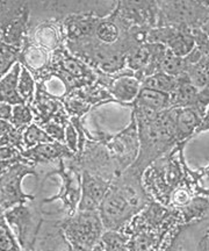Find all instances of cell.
Returning a JSON list of instances; mask_svg holds the SVG:
<instances>
[{
  "label": "cell",
  "instance_id": "6da1fadb",
  "mask_svg": "<svg viewBox=\"0 0 209 251\" xmlns=\"http://www.w3.org/2000/svg\"><path fill=\"white\" fill-rule=\"evenodd\" d=\"M61 227L73 249L85 251L100 242L104 230L98 211H77Z\"/></svg>",
  "mask_w": 209,
  "mask_h": 251
},
{
  "label": "cell",
  "instance_id": "7a4b0ae2",
  "mask_svg": "<svg viewBox=\"0 0 209 251\" xmlns=\"http://www.w3.org/2000/svg\"><path fill=\"white\" fill-rule=\"evenodd\" d=\"M29 175H37L34 164L17 162L0 176V213L34 200L33 196L23 190V178Z\"/></svg>",
  "mask_w": 209,
  "mask_h": 251
},
{
  "label": "cell",
  "instance_id": "3957f363",
  "mask_svg": "<svg viewBox=\"0 0 209 251\" xmlns=\"http://www.w3.org/2000/svg\"><path fill=\"white\" fill-rule=\"evenodd\" d=\"M4 219L12 233L17 237V241L21 249H29L34 237L37 233L42 219L27 203L18 205L4 212Z\"/></svg>",
  "mask_w": 209,
  "mask_h": 251
},
{
  "label": "cell",
  "instance_id": "277c9868",
  "mask_svg": "<svg viewBox=\"0 0 209 251\" xmlns=\"http://www.w3.org/2000/svg\"><path fill=\"white\" fill-rule=\"evenodd\" d=\"M102 226L106 230L117 231L126 226L137 212L128 203L124 198L112 186L106 193L98 208Z\"/></svg>",
  "mask_w": 209,
  "mask_h": 251
},
{
  "label": "cell",
  "instance_id": "5b68a950",
  "mask_svg": "<svg viewBox=\"0 0 209 251\" xmlns=\"http://www.w3.org/2000/svg\"><path fill=\"white\" fill-rule=\"evenodd\" d=\"M108 149L112 158L116 164L115 168L118 175L134 164L139 156V134H137V126L134 115L130 125L109 141Z\"/></svg>",
  "mask_w": 209,
  "mask_h": 251
},
{
  "label": "cell",
  "instance_id": "8992f818",
  "mask_svg": "<svg viewBox=\"0 0 209 251\" xmlns=\"http://www.w3.org/2000/svg\"><path fill=\"white\" fill-rule=\"evenodd\" d=\"M111 184V180L84 170L80 178V200L77 211H98Z\"/></svg>",
  "mask_w": 209,
  "mask_h": 251
},
{
  "label": "cell",
  "instance_id": "52a82bcc",
  "mask_svg": "<svg viewBox=\"0 0 209 251\" xmlns=\"http://www.w3.org/2000/svg\"><path fill=\"white\" fill-rule=\"evenodd\" d=\"M30 251H73L68 238L65 237L61 224L43 221L34 237Z\"/></svg>",
  "mask_w": 209,
  "mask_h": 251
},
{
  "label": "cell",
  "instance_id": "ba28073f",
  "mask_svg": "<svg viewBox=\"0 0 209 251\" xmlns=\"http://www.w3.org/2000/svg\"><path fill=\"white\" fill-rule=\"evenodd\" d=\"M176 141H184L191 137L194 133H199L207 115V109L191 106V107H172Z\"/></svg>",
  "mask_w": 209,
  "mask_h": 251
},
{
  "label": "cell",
  "instance_id": "9c48e42d",
  "mask_svg": "<svg viewBox=\"0 0 209 251\" xmlns=\"http://www.w3.org/2000/svg\"><path fill=\"white\" fill-rule=\"evenodd\" d=\"M63 185L57 196L54 198H49L46 201H54L56 199H61L62 202L69 209L70 216L77 212L78 203L80 200V178L74 171L64 170L63 163H61V171H59Z\"/></svg>",
  "mask_w": 209,
  "mask_h": 251
},
{
  "label": "cell",
  "instance_id": "30bf717a",
  "mask_svg": "<svg viewBox=\"0 0 209 251\" xmlns=\"http://www.w3.org/2000/svg\"><path fill=\"white\" fill-rule=\"evenodd\" d=\"M21 156L32 164L37 163H50L55 159H63V157L72 156V152L69 150L65 144L59 142L42 143L39 146L33 147L30 149L23 150L20 152Z\"/></svg>",
  "mask_w": 209,
  "mask_h": 251
},
{
  "label": "cell",
  "instance_id": "8fae6325",
  "mask_svg": "<svg viewBox=\"0 0 209 251\" xmlns=\"http://www.w3.org/2000/svg\"><path fill=\"white\" fill-rule=\"evenodd\" d=\"M21 64H15L9 69L5 76L0 78V102L8 103L11 106L24 103L18 92V79L20 75Z\"/></svg>",
  "mask_w": 209,
  "mask_h": 251
},
{
  "label": "cell",
  "instance_id": "7c38bea8",
  "mask_svg": "<svg viewBox=\"0 0 209 251\" xmlns=\"http://www.w3.org/2000/svg\"><path fill=\"white\" fill-rule=\"evenodd\" d=\"M141 90V80L133 75H122L115 78L111 85V93L120 102H132Z\"/></svg>",
  "mask_w": 209,
  "mask_h": 251
},
{
  "label": "cell",
  "instance_id": "4fadbf2b",
  "mask_svg": "<svg viewBox=\"0 0 209 251\" xmlns=\"http://www.w3.org/2000/svg\"><path fill=\"white\" fill-rule=\"evenodd\" d=\"M135 103L136 106H142L154 112H162L171 107V94L141 87Z\"/></svg>",
  "mask_w": 209,
  "mask_h": 251
},
{
  "label": "cell",
  "instance_id": "5bb4252c",
  "mask_svg": "<svg viewBox=\"0 0 209 251\" xmlns=\"http://www.w3.org/2000/svg\"><path fill=\"white\" fill-rule=\"evenodd\" d=\"M99 21L100 20L86 14L70 17L67 21L68 35L70 40L85 39L86 36L92 35V33H94Z\"/></svg>",
  "mask_w": 209,
  "mask_h": 251
},
{
  "label": "cell",
  "instance_id": "9a60e30c",
  "mask_svg": "<svg viewBox=\"0 0 209 251\" xmlns=\"http://www.w3.org/2000/svg\"><path fill=\"white\" fill-rule=\"evenodd\" d=\"M48 62V54L46 50L35 45H29L24 47V49L19 55V63L24 67L29 72H35L41 70L46 67Z\"/></svg>",
  "mask_w": 209,
  "mask_h": 251
},
{
  "label": "cell",
  "instance_id": "2e32d148",
  "mask_svg": "<svg viewBox=\"0 0 209 251\" xmlns=\"http://www.w3.org/2000/svg\"><path fill=\"white\" fill-rule=\"evenodd\" d=\"M188 67L189 65L187 64L185 58L176 56L166 48L163 57L161 59V63H159L158 72H163V74L171 77H178L180 75L186 74Z\"/></svg>",
  "mask_w": 209,
  "mask_h": 251
},
{
  "label": "cell",
  "instance_id": "e0dca14e",
  "mask_svg": "<svg viewBox=\"0 0 209 251\" xmlns=\"http://www.w3.org/2000/svg\"><path fill=\"white\" fill-rule=\"evenodd\" d=\"M176 77L167 76L163 72H155L151 76L143 78L141 80L142 89L158 91V92L172 94L176 89Z\"/></svg>",
  "mask_w": 209,
  "mask_h": 251
},
{
  "label": "cell",
  "instance_id": "ac0fdd59",
  "mask_svg": "<svg viewBox=\"0 0 209 251\" xmlns=\"http://www.w3.org/2000/svg\"><path fill=\"white\" fill-rule=\"evenodd\" d=\"M152 52H154V43L136 47V48L130 50V52L126 57L128 67L134 71H143V69H145L150 63Z\"/></svg>",
  "mask_w": 209,
  "mask_h": 251
},
{
  "label": "cell",
  "instance_id": "d6986e66",
  "mask_svg": "<svg viewBox=\"0 0 209 251\" xmlns=\"http://www.w3.org/2000/svg\"><path fill=\"white\" fill-rule=\"evenodd\" d=\"M186 75L195 89L202 91L208 87V56H205L200 62L189 65Z\"/></svg>",
  "mask_w": 209,
  "mask_h": 251
},
{
  "label": "cell",
  "instance_id": "ffe728a7",
  "mask_svg": "<svg viewBox=\"0 0 209 251\" xmlns=\"http://www.w3.org/2000/svg\"><path fill=\"white\" fill-rule=\"evenodd\" d=\"M35 79L32 72L21 65L18 79V92L24 103H32L35 99Z\"/></svg>",
  "mask_w": 209,
  "mask_h": 251
},
{
  "label": "cell",
  "instance_id": "44dd1931",
  "mask_svg": "<svg viewBox=\"0 0 209 251\" xmlns=\"http://www.w3.org/2000/svg\"><path fill=\"white\" fill-rule=\"evenodd\" d=\"M54 142V140L36 124H30L23 133V147L30 149L42 143ZM23 149V150H26Z\"/></svg>",
  "mask_w": 209,
  "mask_h": 251
},
{
  "label": "cell",
  "instance_id": "7402d4cb",
  "mask_svg": "<svg viewBox=\"0 0 209 251\" xmlns=\"http://www.w3.org/2000/svg\"><path fill=\"white\" fill-rule=\"evenodd\" d=\"M58 33L56 27L51 25L43 24L41 27L37 28V30L34 34V41L37 43V46L45 49H52L57 46L58 43Z\"/></svg>",
  "mask_w": 209,
  "mask_h": 251
},
{
  "label": "cell",
  "instance_id": "603a6c76",
  "mask_svg": "<svg viewBox=\"0 0 209 251\" xmlns=\"http://www.w3.org/2000/svg\"><path fill=\"white\" fill-rule=\"evenodd\" d=\"M95 35L98 40L104 45L111 46L116 42L120 35V30H118L117 25L113 20H100L99 24L96 25L95 28Z\"/></svg>",
  "mask_w": 209,
  "mask_h": 251
},
{
  "label": "cell",
  "instance_id": "cb8c5ba5",
  "mask_svg": "<svg viewBox=\"0 0 209 251\" xmlns=\"http://www.w3.org/2000/svg\"><path fill=\"white\" fill-rule=\"evenodd\" d=\"M20 49L7 45L0 37V78L7 74L15 63L19 62Z\"/></svg>",
  "mask_w": 209,
  "mask_h": 251
},
{
  "label": "cell",
  "instance_id": "d4e9b609",
  "mask_svg": "<svg viewBox=\"0 0 209 251\" xmlns=\"http://www.w3.org/2000/svg\"><path fill=\"white\" fill-rule=\"evenodd\" d=\"M34 120V115L32 109L26 103H20V105H15L12 108V117L9 120L15 129L24 130L26 128L32 124Z\"/></svg>",
  "mask_w": 209,
  "mask_h": 251
},
{
  "label": "cell",
  "instance_id": "484cf974",
  "mask_svg": "<svg viewBox=\"0 0 209 251\" xmlns=\"http://www.w3.org/2000/svg\"><path fill=\"white\" fill-rule=\"evenodd\" d=\"M0 251H23L4 216L0 218Z\"/></svg>",
  "mask_w": 209,
  "mask_h": 251
},
{
  "label": "cell",
  "instance_id": "4316f807",
  "mask_svg": "<svg viewBox=\"0 0 209 251\" xmlns=\"http://www.w3.org/2000/svg\"><path fill=\"white\" fill-rule=\"evenodd\" d=\"M127 238L114 230H106L100 237V243L105 251H124Z\"/></svg>",
  "mask_w": 209,
  "mask_h": 251
},
{
  "label": "cell",
  "instance_id": "83f0119b",
  "mask_svg": "<svg viewBox=\"0 0 209 251\" xmlns=\"http://www.w3.org/2000/svg\"><path fill=\"white\" fill-rule=\"evenodd\" d=\"M43 92L50 94V96L54 97H62L64 96V93L67 92V89H65V83L63 78L59 76H52L48 78L46 81H43Z\"/></svg>",
  "mask_w": 209,
  "mask_h": 251
},
{
  "label": "cell",
  "instance_id": "f1b7e54d",
  "mask_svg": "<svg viewBox=\"0 0 209 251\" xmlns=\"http://www.w3.org/2000/svg\"><path fill=\"white\" fill-rule=\"evenodd\" d=\"M64 144L72 153H76L79 148V134H78L76 126L68 124L64 129Z\"/></svg>",
  "mask_w": 209,
  "mask_h": 251
},
{
  "label": "cell",
  "instance_id": "f546056e",
  "mask_svg": "<svg viewBox=\"0 0 209 251\" xmlns=\"http://www.w3.org/2000/svg\"><path fill=\"white\" fill-rule=\"evenodd\" d=\"M63 64V69L70 75L71 77H82L85 75L86 68L84 67L83 63H80L78 59L73 57H65L62 62Z\"/></svg>",
  "mask_w": 209,
  "mask_h": 251
},
{
  "label": "cell",
  "instance_id": "4dcf8cb0",
  "mask_svg": "<svg viewBox=\"0 0 209 251\" xmlns=\"http://www.w3.org/2000/svg\"><path fill=\"white\" fill-rule=\"evenodd\" d=\"M52 140L56 142L63 143L64 142V126H62L59 122H48L45 127L42 128Z\"/></svg>",
  "mask_w": 209,
  "mask_h": 251
},
{
  "label": "cell",
  "instance_id": "1f68e13d",
  "mask_svg": "<svg viewBox=\"0 0 209 251\" xmlns=\"http://www.w3.org/2000/svg\"><path fill=\"white\" fill-rule=\"evenodd\" d=\"M172 201L177 206L188 205L189 201H191V196H189L188 191L185 190V188H178V190L174 191L172 196Z\"/></svg>",
  "mask_w": 209,
  "mask_h": 251
},
{
  "label": "cell",
  "instance_id": "d6a6232c",
  "mask_svg": "<svg viewBox=\"0 0 209 251\" xmlns=\"http://www.w3.org/2000/svg\"><path fill=\"white\" fill-rule=\"evenodd\" d=\"M12 108H13V106L5 102H0V120L9 122L12 117Z\"/></svg>",
  "mask_w": 209,
  "mask_h": 251
},
{
  "label": "cell",
  "instance_id": "836d02e7",
  "mask_svg": "<svg viewBox=\"0 0 209 251\" xmlns=\"http://www.w3.org/2000/svg\"><path fill=\"white\" fill-rule=\"evenodd\" d=\"M0 218H1V216H0Z\"/></svg>",
  "mask_w": 209,
  "mask_h": 251
}]
</instances>
